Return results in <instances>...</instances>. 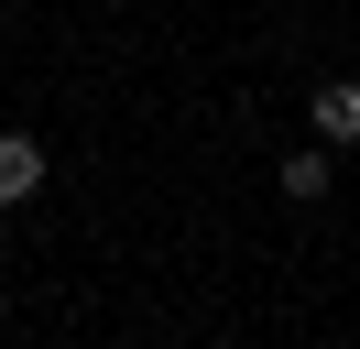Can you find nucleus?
<instances>
[{"instance_id": "obj_1", "label": "nucleus", "mask_w": 360, "mask_h": 349, "mask_svg": "<svg viewBox=\"0 0 360 349\" xmlns=\"http://www.w3.org/2000/svg\"><path fill=\"white\" fill-rule=\"evenodd\" d=\"M33 196H44V142L0 131V208H33Z\"/></svg>"}, {"instance_id": "obj_2", "label": "nucleus", "mask_w": 360, "mask_h": 349, "mask_svg": "<svg viewBox=\"0 0 360 349\" xmlns=\"http://www.w3.org/2000/svg\"><path fill=\"white\" fill-rule=\"evenodd\" d=\"M316 131H328V142H360V87H349V77L316 87Z\"/></svg>"}, {"instance_id": "obj_3", "label": "nucleus", "mask_w": 360, "mask_h": 349, "mask_svg": "<svg viewBox=\"0 0 360 349\" xmlns=\"http://www.w3.org/2000/svg\"><path fill=\"white\" fill-rule=\"evenodd\" d=\"M284 196H306V208H316V196H328V153H295V164H284Z\"/></svg>"}, {"instance_id": "obj_4", "label": "nucleus", "mask_w": 360, "mask_h": 349, "mask_svg": "<svg viewBox=\"0 0 360 349\" xmlns=\"http://www.w3.org/2000/svg\"><path fill=\"white\" fill-rule=\"evenodd\" d=\"M0 284H11V262H0Z\"/></svg>"}]
</instances>
